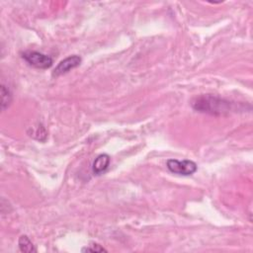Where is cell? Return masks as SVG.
<instances>
[{
  "mask_svg": "<svg viewBox=\"0 0 253 253\" xmlns=\"http://www.w3.org/2000/svg\"><path fill=\"white\" fill-rule=\"evenodd\" d=\"M1 97H2V103H1L2 110L4 111L10 106V104L12 102V94H11L10 90L4 85L1 86Z\"/></svg>",
  "mask_w": 253,
  "mask_h": 253,
  "instance_id": "7",
  "label": "cell"
},
{
  "mask_svg": "<svg viewBox=\"0 0 253 253\" xmlns=\"http://www.w3.org/2000/svg\"><path fill=\"white\" fill-rule=\"evenodd\" d=\"M19 248L22 252H26V253H31V252H35V246L32 243V241L30 240V238L27 235H22L19 238Z\"/></svg>",
  "mask_w": 253,
  "mask_h": 253,
  "instance_id": "6",
  "label": "cell"
},
{
  "mask_svg": "<svg viewBox=\"0 0 253 253\" xmlns=\"http://www.w3.org/2000/svg\"><path fill=\"white\" fill-rule=\"evenodd\" d=\"M110 165V156L106 153L98 155L92 165V171L95 175H101L104 173Z\"/></svg>",
  "mask_w": 253,
  "mask_h": 253,
  "instance_id": "5",
  "label": "cell"
},
{
  "mask_svg": "<svg viewBox=\"0 0 253 253\" xmlns=\"http://www.w3.org/2000/svg\"><path fill=\"white\" fill-rule=\"evenodd\" d=\"M22 58L30 66H33L38 69H47L53 63V60L49 55L35 50L24 51L22 53Z\"/></svg>",
  "mask_w": 253,
  "mask_h": 253,
  "instance_id": "2",
  "label": "cell"
},
{
  "mask_svg": "<svg viewBox=\"0 0 253 253\" xmlns=\"http://www.w3.org/2000/svg\"><path fill=\"white\" fill-rule=\"evenodd\" d=\"M166 166L170 172L178 175H183V176L193 175L198 169L197 164L194 161L189 159H184V160L168 159L166 162Z\"/></svg>",
  "mask_w": 253,
  "mask_h": 253,
  "instance_id": "3",
  "label": "cell"
},
{
  "mask_svg": "<svg viewBox=\"0 0 253 253\" xmlns=\"http://www.w3.org/2000/svg\"><path fill=\"white\" fill-rule=\"evenodd\" d=\"M82 251H92V252H101V251H107L104 247H102L101 245L97 244V243H92L89 247H85L82 249Z\"/></svg>",
  "mask_w": 253,
  "mask_h": 253,
  "instance_id": "8",
  "label": "cell"
},
{
  "mask_svg": "<svg viewBox=\"0 0 253 253\" xmlns=\"http://www.w3.org/2000/svg\"><path fill=\"white\" fill-rule=\"evenodd\" d=\"M81 61H82L81 57L76 54H73V55H70V56L64 58L55 66V68L52 71V76L58 77L60 75H63V74L69 72L70 70L79 66Z\"/></svg>",
  "mask_w": 253,
  "mask_h": 253,
  "instance_id": "4",
  "label": "cell"
},
{
  "mask_svg": "<svg viewBox=\"0 0 253 253\" xmlns=\"http://www.w3.org/2000/svg\"><path fill=\"white\" fill-rule=\"evenodd\" d=\"M191 105L195 111L211 116H224L243 110V105L240 103L211 94H204L196 97Z\"/></svg>",
  "mask_w": 253,
  "mask_h": 253,
  "instance_id": "1",
  "label": "cell"
}]
</instances>
